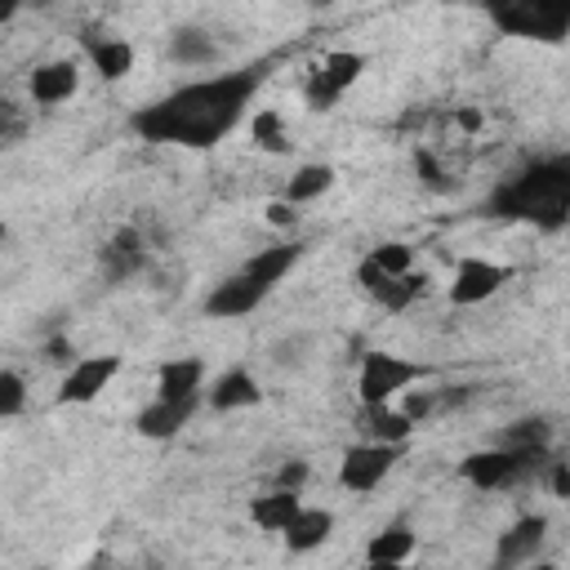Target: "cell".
<instances>
[{"instance_id": "d6986e66", "label": "cell", "mask_w": 570, "mask_h": 570, "mask_svg": "<svg viewBox=\"0 0 570 570\" xmlns=\"http://www.w3.org/2000/svg\"><path fill=\"white\" fill-rule=\"evenodd\" d=\"M169 62H178V67H209L214 58H218V40H214V31H205V27H196V22H183V27H174L169 31Z\"/></svg>"}, {"instance_id": "7402d4cb", "label": "cell", "mask_w": 570, "mask_h": 570, "mask_svg": "<svg viewBox=\"0 0 570 570\" xmlns=\"http://www.w3.org/2000/svg\"><path fill=\"white\" fill-rule=\"evenodd\" d=\"M414 557V530L405 521L383 525L379 534H370L365 543V566H405Z\"/></svg>"}, {"instance_id": "603a6c76", "label": "cell", "mask_w": 570, "mask_h": 570, "mask_svg": "<svg viewBox=\"0 0 570 570\" xmlns=\"http://www.w3.org/2000/svg\"><path fill=\"white\" fill-rule=\"evenodd\" d=\"M205 383V361L200 356H169L156 370V396H196Z\"/></svg>"}, {"instance_id": "1f68e13d", "label": "cell", "mask_w": 570, "mask_h": 570, "mask_svg": "<svg viewBox=\"0 0 570 570\" xmlns=\"http://www.w3.org/2000/svg\"><path fill=\"white\" fill-rule=\"evenodd\" d=\"M27 134V116L9 102V98H0V142H13V138H22Z\"/></svg>"}, {"instance_id": "d4e9b609", "label": "cell", "mask_w": 570, "mask_h": 570, "mask_svg": "<svg viewBox=\"0 0 570 570\" xmlns=\"http://www.w3.org/2000/svg\"><path fill=\"white\" fill-rule=\"evenodd\" d=\"M312 352H316V338L307 330H289V334L267 343V365L281 370V374H298V370L312 365Z\"/></svg>"}, {"instance_id": "83f0119b", "label": "cell", "mask_w": 570, "mask_h": 570, "mask_svg": "<svg viewBox=\"0 0 570 570\" xmlns=\"http://www.w3.org/2000/svg\"><path fill=\"white\" fill-rule=\"evenodd\" d=\"M365 263H374L383 276H401V272H414V249L405 240H383L365 254Z\"/></svg>"}, {"instance_id": "30bf717a", "label": "cell", "mask_w": 570, "mask_h": 570, "mask_svg": "<svg viewBox=\"0 0 570 570\" xmlns=\"http://www.w3.org/2000/svg\"><path fill=\"white\" fill-rule=\"evenodd\" d=\"M116 374H120V356H116V352L80 356V361H71V370L62 374L58 401H62V405H89V401H98V392H107V383H111Z\"/></svg>"}, {"instance_id": "4dcf8cb0", "label": "cell", "mask_w": 570, "mask_h": 570, "mask_svg": "<svg viewBox=\"0 0 570 570\" xmlns=\"http://www.w3.org/2000/svg\"><path fill=\"white\" fill-rule=\"evenodd\" d=\"M392 401H396L414 423H419L423 414H432V410H436V392H410V387H405V392H396Z\"/></svg>"}, {"instance_id": "5bb4252c", "label": "cell", "mask_w": 570, "mask_h": 570, "mask_svg": "<svg viewBox=\"0 0 570 570\" xmlns=\"http://www.w3.org/2000/svg\"><path fill=\"white\" fill-rule=\"evenodd\" d=\"M98 263H102V276H107L111 285L138 276V272L147 267V240H142V232H138V227H120V232L102 245Z\"/></svg>"}, {"instance_id": "3957f363", "label": "cell", "mask_w": 570, "mask_h": 570, "mask_svg": "<svg viewBox=\"0 0 570 570\" xmlns=\"http://www.w3.org/2000/svg\"><path fill=\"white\" fill-rule=\"evenodd\" d=\"M490 205L503 218H530V223H543V227H561L566 205H570V160L548 156V160L525 165L508 187L494 191Z\"/></svg>"}, {"instance_id": "8992f818", "label": "cell", "mask_w": 570, "mask_h": 570, "mask_svg": "<svg viewBox=\"0 0 570 570\" xmlns=\"http://www.w3.org/2000/svg\"><path fill=\"white\" fill-rule=\"evenodd\" d=\"M361 71H365V53H356V49H334V53H325V58L316 62V71L307 76V85H303V102H307L312 111H330V107L361 80Z\"/></svg>"}, {"instance_id": "836d02e7", "label": "cell", "mask_w": 570, "mask_h": 570, "mask_svg": "<svg viewBox=\"0 0 570 570\" xmlns=\"http://www.w3.org/2000/svg\"><path fill=\"white\" fill-rule=\"evenodd\" d=\"M419 174H423V183H432V187H445V183H441V169H436V160H432L428 151H419Z\"/></svg>"}, {"instance_id": "8fae6325", "label": "cell", "mask_w": 570, "mask_h": 570, "mask_svg": "<svg viewBox=\"0 0 570 570\" xmlns=\"http://www.w3.org/2000/svg\"><path fill=\"white\" fill-rule=\"evenodd\" d=\"M196 410H200V392H196V396H151V401L138 410L134 428H138V436H147V441H169V436H178V432L191 423Z\"/></svg>"}, {"instance_id": "f546056e", "label": "cell", "mask_w": 570, "mask_h": 570, "mask_svg": "<svg viewBox=\"0 0 570 570\" xmlns=\"http://www.w3.org/2000/svg\"><path fill=\"white\" fill-rule=\"evenodd\" d=\"M263 218H267V227H276V232H294L298 227V205H289V200H267V209H263Z\"/></svg>"}, {"instance_id": "9c48e42d", "label": "cell", "mask_w": 570, "mask_h": 570, "mask_svg": "<svg viewBox=\"0 0 570 570\" xmlns=\"http://www.w3.org/2000/svg\"><path fill=\"white\" fill-rule=\"evenodd\" d=\"M517 276V267H508V263H490V258H476V254H468V258H459V267H454V281H450V303L454 307H476V303H485V298H494L508 281Z\"/></svg>"}, {"instance_id": "44dd1931", "label": "cell", "mask_w": 570, "mask_h": 570, "mask_svg": "<svg viewBox=\"0 0 570 570\" xmlns=\"http://www.w3.org/2000/svg\"><path fill=\"white\" fill-rule=\"evenodd\" d=\"M303 508V499H298V490H267V494H258L254 503H249V521L263 530V534H281L289 521H294V512Z\"/></svg>"}, {"instance_id": "f1b7e54d", "label": "cell", "mask_w": 570, "mask_h": 570, "mask_svg": "<svg viewBox=\"0 0 570 570\" xmlns=\"http://www.w3.org/2000/svg\"><path fill=\"white\" fill-rule=\"evenodd\" d=\"M22 405H27V379L13 370H0V419L22 414Z\"/></svg>"}, {"instance_id": "7a4b0ae2", "label": "cell", "mask_w": 570, "mask_h": 570, "mask_svg": "<svg viewBox=\"0 0 570 570\" xmlns=\"http://www.w3.org/2000/svg\"><path fill=\"white\" fill-rule=\"evenodd\" d=\"M303 258V245L298 240H276L258 254H249L227 281H218L205 298V312L218 316V321H236V316H249L254 307L267 303V294L294 272V263Z\"/></svg>"}, {"instance_id": "5b68a950", "label": "cell", "mask_w": 570, "mask_h": 570, "mask_svg": "<svg viewBox=\"0 0 570 570\" xmlns=\"http://www.w3.org/2000/svg\"><path fill=\"white\" fill-rule=\"evenodd\" d=\"M428 370L405 361V356H392V352H365L361 365H356V401L361 405H374V401H392L396 392L414 387Z\"/></svg>"}, {"instance_id": "9a60e30c", "label": "cell", "mask_w": 570, "mask_h": 570, "mask_svg": "<svg viewBox=\"0 0 570 570\" xmlns=\"http://www.w3.org/2000/svg\"><path fill=\"white\" fill-rule=\"evenodd\" d=\"M85 53H89L94 71H98L107 85H116V80H125V76L134 71V45H129L125 36H111V31H85Z\"/></svg>"}, {"instance_id": "52a82bcc", "label": "cell", "mask_w": 570, "mask_h": 570, "mask_svg": "<svg viewBox=\"0 0 570 570\" xmlns=\"http://www.w3.org/2000/svg\"><path fill=\"white\" fill-rule=\"evenodd\" d=\"M405 445H392V441H356L343 450V463H338V485L352 490V494H370L387 481V472L396 468Z\"/></svg>"}, {"instance_id": "7c38bea8", "label": "cell", "mask_w": 570, "mask_h": 570, "mask_svg": "<svg viewBox=\"0 0 570 570\" xmlns=\"http://www.w3.org/2000/svg\"><path fill=\"white\" fill-rule=\"evenodd\" d=\"M356 281H361V285H365V294H370L374 303H383L387 312H405V307L423 294V285H428V276H423V272L383 276L374 263H361V267H356Z\"/></svg>"}, {"instance_id": "ac0fdd59", "label": "cell", "mask_w": 570, "mask_h": 570, "mask_svg": "<svg viewBox=\"0 0 570 570\" xmlns=\"http://www.w3.org/2000/svg\"><path fill=\"white\" fill-rule=\"evenodd\" d=\"M334 534V512L330 508H298L294 512V521L281 530V539H285V548L289 552H316L325 539Z\"/></svg>"}, {"instance_id": "277c9868", "label": "cell", "mask_w": 570, "mask_h": 570, "mask_svg": "<svg viewBox=\"0 0 570 570\" xmlns=\"http://www.w3.org/2000/svg\"><path fill=\"white\" fill-rule=\"evenodd\" d=\"M494 22L512 36L561 40L570 27V0H485Z\"/></svg>"}, {"instance_id": "74e56055", "label": "cell", "mask_w": 570, "mask_h": 570, "mask_svg": "<svg viewBox=\"0 0 570 570\" xmlns=\"http://www.w3.org/2000/svg\"><path fill=\"white\" fill-rule=\"evenodd\" d=\"M0 240H4V223H0Z\"/></svg>"}, {"instance_id": "ffe728a7", "label": "cell", "mask_w": 570, "mask_h": 570, "mask_svg": "<svg viewBox=\"0 0 570 570\" xmlns=\"http://www.w3.org/2000/svg\"><path fill=\"white\" fill-rule=\"evenodd\" d=\"M361 428H365L370 441H392V445H405V441L414 436V419H410L396 401H374V405H365Z\"/></svg>"}, {"instance_id": "cb8c5ba5", "label": "cell", "mask_w": 570, "mask_h": 570, "mask_svg": "<svg viewBox=\"0 0 570 570\" xmlns=\"http://www.w3.org/2000/svg\"><path fill=\"white\" fill-rule=\"evenodd\" d=\"M334 187V165H321V160H312V165H298L289 178H285V191H281V200H289V205H312V200H321L325 191Z\"/></svg>"}, {"instance_id": "d6a6232c", "label": "cell", "mask_w": 570, "mask_h": 570, "mask_svg": "<svg viewBox=\"0 0 570 570\" xmlns=\"http://www.w3.org/2000/svg\"><path fill=\"white\" fill-rule=\"evenodd\" d=\"M307 476H312V468H307L303 459H289V463L276 468V485H281V490H303Z\"/></svg>"}, {"instance_id": "4fadbf2b", "label": "cell", "mask_w": 570, "mask_h": 570, "mask_svg": "<svg viewBox=\"0 0 570 570\" xmlns=\"http://www.w3.org/2000/svg\"><path fill=\"white\" fill-rule=\"evenodd\" d=\"M76 89H80V67H76L71 58H49V62H40V67L27 76V94H31V102H40V107H58V102H67Z\"/></svg>"}, {"instance_id": "6da1fadb", "label": "cell", "mask_w": 570, "mask_h": 570, "mask_svg": "<svg viewBox=\"0 0 570 570\" xmlns=\"http://www.w3.org/2000/svg\"><path fill=\"white\" fill-rule=\"evenodd\" d=\"M263 76H267V62H249V67H236L223 76L187 80V85L169 89L165 98H156L151 107L134 111V129L147 142L214 147L245 120Z\"/></svg>"}, {"instance_id": "e575fe53", "label": "cell", "mask_w": 570, "mask_h": 570, "mask_svg": "<svg viewBox=\"0 0 570 570\" xmlns=\"http://www.w3.org/2000/svg\"><path fill=\"white\" fill-rule=\"evenodd\" d=\"M552 494H557V499L570 494V472H566V463H552Z\"/></svg>"}, {"instance_id": "4316f807", "label": "cell", "mask_w": 570, "mask_h": 570, "mask_svg": "<svg viewBox=\"0 0 570 570\" xmlns=\"http://www.w3.org/2000/svg\"><path fill=\"white\" fill-rule=\"evenodd\" d=\"M249 138L263 147V151H285L289 147V125L276 107H263L249 116Z\"/></svg>"}, {"instance_id": "8d00e7d4", "label": "cell", "mask_w": 570, "mask_h": 570, "mask_svg": "<svg viewBox=\"0 0 570 570\" xmlns=\"http://www.w3.org/2000/svg\"><path fill=\"white\" fill-rule=\"evenodd\" d=\"M18 9H22V0H0V27H4V22H13V18H18Z\"/></svg>"}, {"instance_id": "2e32d148", "label": "cell", "mask_w": 570, "mask_h": 570, "mask_svg": "<svg viewBox=\"0 0 570 570\" xmlns=\"http://www.w3.org/2000/svg\"><path fill=\"white\" fill-rule=\"evenodd\" d=\"M548 539V517H521L508 534H499V548H494V561L499 566H530L539 557Z\"/></svg>"}, {"instance_id": "ba28073f", "label": "cell", "mask_w": 570, "mask_h": 570, "mask_svg": "<svg viewBox=\"0 0 570 570\" xmlns=\"http://www.w3.org/2000/svg\"><path fill=\"white\" fill-rule=\"evenodd\" d=\"M530 463H534V454H525V450H512V445H490V450H476V454H468L463 463H459V472L476 485V490H503V485H512V481H521L525 472H530Z\"/></svg>"}, {"instance_id": "d590c367", "label": "cell", "mask_w": 570, "mask_h": 570, "mask_svg": "<svg viewBox=\"0 0 570 570\" xmlns=\"http://www.w3.org/2000/svg\"><path fill=\"white\" fill-rule=\"evenodd\" d=\"M454 125H459V129H481V111L463 107V111H454Z\"/></svg>"}, {"instance_id": "484cf974", "label": "cell", "mask_w": 570, "mask_h": 570, "mask_svg": "<svg viewBox=\"0 0 570 570\" xmlns=\"http://www.w3.org/2000/svg\"><path fill=\"white\" fill-rule=\"evenodd\" d=\"M548 441H552V428H548V419H517V423H512V428L499 436V445L525 450V454H534V459H543Z\"/></svg>"}, {"instance_id": "e0dca14e", "label": "cell", "mask_w": 570, "mask_h": 570, "mask_svg": "<svg viewBox=\"0 0 570 570\" xmlns=\"http://www.w3.org/2000/svg\"><path fill=\"white\" fill-rule=\"evenodd\" d=\"M263 401V387H258V379L249 374V370H223L218 379H214V387H209V410H218V414H232V410H249V405H258Z\"/></svg>"}]
</instances>
